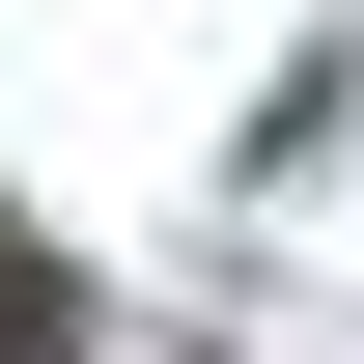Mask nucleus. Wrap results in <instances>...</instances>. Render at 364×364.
Instances as JSON below:
<instances>
[{
  "instance_id": "f257e3e1",
  "label": "nucleus",
  "mask_w": 364,
  "mask_h": 364,
  "mask_svg": "<svg viewBox=\"0 0 364 364\" xmlns=\"http://www.w3.org/2000/svg\"><path fill=\"white\" fill-rule=\"evenodd\" d=\"M0 364H85V280H56L28 225H0Z\"/></svg>"
}]
</instances>
